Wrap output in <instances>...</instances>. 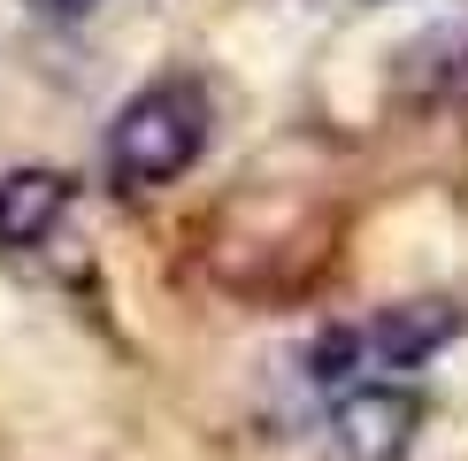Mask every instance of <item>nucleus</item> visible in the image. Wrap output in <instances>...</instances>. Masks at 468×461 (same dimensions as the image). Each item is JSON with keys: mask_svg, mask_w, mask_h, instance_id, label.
<instances>
[{"mask_svg": "<svg viewBox=\"0 0 468 461\" xmlns=\"http://www.w3.org/2000/svg\"><path fill=\"white\" fill-rule=\"evenodd\" d=\"M468 331V307L453 293H422V300H399V307H384L368 331H354L368 354L384 361V370H415V361H431L438 346H453Z\"/></svg>", "mask_w": 468, "mask_h": 461, "instance_id": "3", "label": "nucleus"}, {"mask_svg": "<svg viewBox=\"0 0 468 461\" xmlns=\"http://www.w3.org/2000/svg\"><path fill=\"white\" fill-rule=\"evenodd\" d=\"M422 438L415 384H354L323 423V461H407Z\"/></svg>", "mask_w": 468, "mask_h": 461, "instance_id": "2", "label": "nucleus"}, {"mask_svg": "<svg viewBox=\"0 0 468 461\" xmlns=\"http://www.w3.org/2000/svg\"><path fill=\"white\" fill-rule=\"evenodd\" d=\"M207 123H216V108H207L200 77H162V85L131 92L108 123V177L123 192L177 185L207 154Z\"/></svg>", "mask_w": 468, "mask_h": 461, "instance_id": "1", "label": "nucleus"}, {"mask_svg": "<svg viewBox=\"0 0 468 461\" xmlns=\"http://www.w3.org/2000/svg\"><path fill=\"white\" fill-rule=\"evenodd\" d=\"M31 8H38V16H85L92 0H31Z\"/></svg>", "mask_w": 468, "mask_h": 461, "instance_id": "5", "label": "nucleus"}, {"mask_svg": "<svg viewBox=\"0 0 468 461\" xmlns=\"http://www.w3.org/2000/svg\"><path fill=\"white\" fill-rule=\"evenodd\" d=\"M77 185L62 169H8L0 177V246H47L54 223L69 216Z\"/></svg>", "mask_w": 468, "mask_h": 461, "instance_id": "4", "label": "nucleus"}]
</instances>
